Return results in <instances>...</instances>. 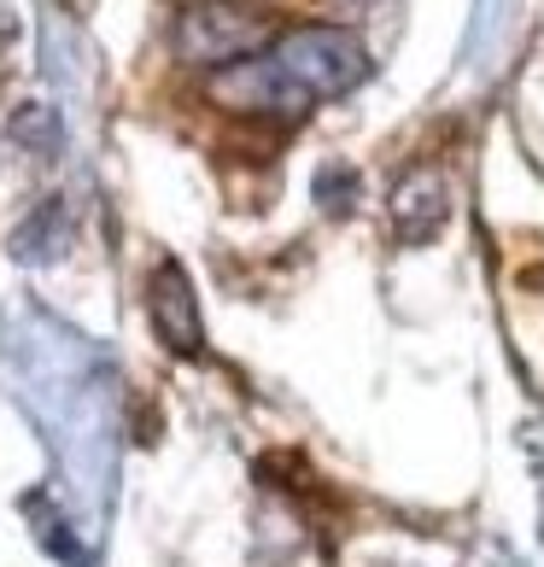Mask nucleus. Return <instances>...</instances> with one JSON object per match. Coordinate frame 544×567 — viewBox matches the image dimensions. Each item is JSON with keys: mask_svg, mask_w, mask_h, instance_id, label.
I'll return each instance as SVG.
<instances>
[{"mask_svg": "<svg viewBox=\"0 0 544 567\" xmlns=\"http://www.w3.org/2000/svg\"><path fill=\"white\" fill-rule=\"evenodd\" d=\"M269 65H276L281 89L310 106V100H333V94H351L369 71V53L358 35L346 30H328V24H310V30H292L281 48L264 53Z\"/></svg>", "mask_w": 544, "mask_h": 567, "instance_id": "nucleus-1", "label": "nucleus"}, {"mask_svg": "<svg viewBox=\"0 0 544 567\" xmlns=\"http://www.w3.org/2000/svg\"><path fill=\"white\" fill-rule=\"evenodd\" d=\"M269 18L253 7H194L176 30V48L199 65H223V59H246L253 48L269 41Z\"/></svg>", "mask_w": 544, "mask_h": 567, "instance_id": "nucleus-2", "label": "nucleus"}, {"mask_svg": "<svg viewBox=\"0 0 544 567\" xmlns=\"http://www.w3.org/2000/svg\"><path fill=\"white\" fill-rule=\"evenodd\" d=\"M146 310H153L164 346L199 351V310H194V287H187L182 264H158L153 287H146Z\"/></svg>", "mask_w": 544, "mask_h": 567, "instance_id": "nucleus-3", "label": "nucleus"}]
</instances>
